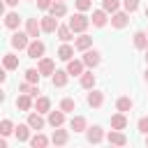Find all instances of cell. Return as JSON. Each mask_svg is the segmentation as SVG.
Wrapping results in <instances>:
<instances>
[{
  "label": "cell",
  "instance_id": "obj_40",
  "mask_svg": "<svg viewBox=\"0 0 148 148\" xmlns=\"http://www.w3.org/2000/svg\"><path fill=\"white\" fill-rule=\"evenodd\" d=\"M51 5H53V0H37V7L39 9H49Z\"/></svg>",
  "mask_w": 148,
  "mask_h": 148
},
{
  "label": "cell",
  "instance_id": "obj_16",
  "mask_svg": "<svg viewBox=\"0 0 148 148\" xmlns=\"http://www.w3.org/2000/svg\"><path fill=\"white\" fill-rule=\"evenodd\" d=\"M134 46H136L139 51L148 49V35H146L143 30H136V32H134Z\"/></svg>",
  "mask_w": 148,
  "mask_h": 148
},
{
  "label": "cell",
  "instance_id": "obj_30",
  "mask_svg": "<svg viewBox=\"0 0 148 148\" xmlns=\"http://www.w3.org/2000/svg\"><path fill=\"white\" fill-rule=\"evenodd\" d=\"M35 109H37L39 113H46V111L51 109V99H49V97H37V99H35Z\"/></svg>",
  "mask_w": 148,
  "mask_h": 148
},
{
  "label": "cell",
  "instance_id": "obj_1",
  "mask_svg": "<svg viewBox=\"0 0 148 148\" xmlns=\"http://www.w3.org/2000/svg\"><path fill=\"white\" fill-rule=\"evenodd\" d=\"M67 25H69L74 32H83V30L90 25V18H88L86 14H74V16L69 18V23H67Z\"/></svg>",
  "mask_w": 148,
  "mask_h": 148
},
{
  "label": "cell",
  "instance_id": "obj_34",
  "mask_svg": "<svg viewBox=\"0 0 148 148\" xmlns=\"http://www.w3.org/2000/svg\"><path fill=\"white\" fill-rule=\"evenodd\" d=\"M39 76H42L39 69H25V81H30V83H39Z\"/></svg>",
  "mask_w": 148,
  "mask_h": 148
},
{
  "label": "cell",
  "instance_id": "obj_20",
  "mask_svg": "<svg viewBox=\"0 0 148 148\" xmlns=\"http://www.w3.org/2000/svg\"><path fill=\"white\" fill-rule=\"evenodd\" d=\"M102 139H104V132H102L99 125H95V127L88 130V141H90V143H99Z\"/></svg>",
  "mask_w": 148,
  "mask_h": 148
},
{
  "label": "cell",
  "instance_id": "obj_12",
  "mask_svg": "<svg viewBox=\"0 0 148 148\" xmlns=\"http://www.w3.org/2000/svg\"><path fill=\"white\" fill-rule=\"evenodd\" d=\"M67 79H69V72H67V69H56L53 76H51L53 86H58V88H62V86L67 83Z\"/></svg>",
  "mask_w": 148,
  "mask_h": 148
},
{
  "label": "cell",
  "instance_id": "obj_24",
  "mask_svg": "<svg viewBox=\"0 0 148 148\" xmlns=\"http://www.w3.org/2000/svg\"><path fill=\"white\" fill-rule=\"evenodd\" d=\"M67 139H69V134H67L65 130H58V127H56V132H53L51 141H53L56 146H65V143H67Z\"/></svg>",
  "mask_w": 148,
  "mask_h": 148
},
{
  "label": "cell",
  "instance_id": "obj_21",
  "mask_svg": "<svg viewBox=\"0 0 148 148\" xmlns=\"http://www.w3.org/2000/svg\"><path fill=\"white\" fill-rule=\"evenodd\" d=\"M58 37H60V42H69V39H74V30L69 28V25H58Z\"/></svg>",
  "mask_w": 148,
  "mask_h": 148
},
{
  "label": "cell",
  "instance_id": "obj_15",
  "mask_svg": "<svg viewBox=\"0 0 148 148\" xmlns=\"http://www.w3.org/2000/svg\"><path fill=\"white\" fill-rule=\"evenodd\" d=\"M125 127H127V118H125L123 111L116 113V116H111V130H125Z\"/></svg>",
  "mask_w": 148,
  "mask_h": 148
},
{
  "label": "cell",
  "instance_id": "obj_33",
  "mask_svg": "<svg viewBox=\"0 0 148 148\" xmlns=\"http://www.w3.org/2000/svg\"><path fill=\"white\" fill-rule=\"evenodd\" d=\"M118 7H120V0H102V9H106L109 14L118 12Z\"/></svg>",
  "mask_w": 148,
  "mask_h": 148
},
{
  "label": "cell",
  "instance_id": "obj_29",
  "mask_svg": "<svg viewBox=\"0 0 148 148\" xmlns=\"http://www.w3.org/2000/svg\"><path fill=\"white\" fill-rule=\"evenodd\" d=\"M2 65H5V69H16V67H18V58H16L14 53H5Z\"/></svg>",
  "mask_w": 148,
  "mask_h": 148
},
{
  "label": "cell",
  "instance_id": "obj_28",
  "mask_svg": "<svg viewBox=\"0 0 148 148\" xmlns=\"http://www.w3.org/2000/svg\"><path fill=\"white\" fill-rule=\"evenodd\" d=\"M69 127H72L74 132H86V118H83V116H74V118L69 120Z\"/></svg>",
  "mask_w": 148,
  "mask_h": 148
},
{
  "label": "cell",
  "instance_id": "obj_3",
  "mask_svg": "<svg viewBox=\"0 0 148 148\" xmlns=\"http://www.w3.org/2000/svg\"><path fill=\"white\" fill-rule=\"evenodd\" d=\"M44 49H46V46H44V42L32 39V42H30V46H28L25 51H28V58H42V56H44Z\"/></svg>",
  "mask_w": 148,
  "mask_h": 148
},
{
  "label": "cell",
  "instance_id": "obj_45",
  "mask_svg": "<svg viewBox=\"0 0 148 148\" xmlns=\"http://www.w3.org/2000/svg\"><path fill=\"white\" fill-rule=\"evenodd\" d=\"M146 16H148V7H146Z\"/></svg>",
  "mask_w": 148,
  "mask_h": 148
},
{
  "label": "cell",
  "instance_id": "obj_25",
  "mask_svg": "<svg viewBox=\"0 0 148 148\" xmlns=\"http://www.w3.org/2000/svg\"><path fill=\"white\" fill-rule=\"evenodd\" d=\"M18 23H21V18H18V14H16V12H9V14L5 16V25H7L9 30H16V28H18Z\"/></svg>",
  "mask_w": 148,
  "mask_h": 148
},
{
  "label": "cell",
  "instance_id": "obj_10",
  "mask_svg": "<svg viewBox=\"0 0 148 148\" xmlns=\"http://www.w3.org/2000/svg\"><path fill=\"white\" fill-rule=\"evenodd\" d=\"M106 139H109V143H113V146H125V143H127V136H125L120 130H111V132L106 134Z\"/></svg>",
  "mask_w": 148,
  "mask_h": 148
},
{
  "label": "cell",
  "instance_id": "obj_43",
  "mask_svg": "<svg viewBox=\"0 0 148 148\" xmlns=\"http://www.w3.org/2000/svg\"><path fill=\"white\" fill-rule=\"evenodd\" d=\"M146 146H148V134H146Z\"/></svg>",
  "mask_w": 148,
  "mask_h": 148
},
{
  "label": "cell",
  "instance_id": "obj_11",
  "mask_svg": "<svg viewBox=\"0 0 148 148\" xmlns=\"http://www.w3.org/2000/svg\"><path fill=\"white\" fill-rule=\"evenodd\" d=\"M127 23H130V16L125 12H113V16H111V25L113 28H125Z\"/></svg>",
  "mask_w": 148,
  "mask_h": 148
},
{
  "label": "cell",
  "instance_id": "obj_13",
  "mask_svg": "<svg viewBox=\"0 0 148 148\" xmlns=\"http://www.w3.org/2000/svg\"><path fill=\"white\" fill-rule=\"evenodd\" d=\"M30 97H32V95H28V92H21V95H18V99H16V106H18L21 111H30V109L35 106Z\"/></svg>",
  "mask_w": 148,
  "mask_h": 148
},
{
  "label": "cell",
  "instance_id": "obj_23",
  "mask_svg": "<svg viewBox=\"0 0 148 148\" xmlns=\"http://www.w3.org/2000/svg\"><path fill=\"white\" fill-rule=\"evenodd\" d=\"M28 125H30L32 130H42V127H44L42 113H39V111H37V113H30V116H28Z\"/></svg>",
  "mask_w": 148,
  "mask_h": 148
},
{
  "label": "cell",
  "instance_id": "obj_17",
  "mask_svg": "<svg viewBox=\"0 0 148 148\" xmlns=\"http://www.w3.org/2000/svg\"><path fill=\"white\" fill-rule=\"evenodd\" d=\"M49 12H51L56 18H60V16H65V14H67V7H65V2H62V0H56V2L49 7Z\"/></svg>",
  "mask_w": 148,
  "mask_h": 148
},
{
  "label": "cell",
  "instance_id": "obj_27",
  "mask_svg": "<svg viewBox=\"0 0 148 148\" xmlns=\"http://www.w3.org/2000/svg\"><path fill=\"white\" fill-rule=\"evenodd\" d=\"M72 56H74V49H72V46H69V44L65 42V44H62V46L58 49V58L67 62V60H72Z\"/></svg>",
  "mask_w": 148,
  "mask_h": 148
},
{
  "label": "cell",
  "instance_id": "obj_32",
  "mask_svg": "<svg viewBox=\"0 0 148 148\" xmlns=\"http://www.w3.org/2000/svg\"><path fill=\"white\" fill-rule=\"evenodd\" d=\"M46 143H49V139H46L44 134H39V132H37V134L30 139V146H32V148H44Z\"/></svg>",
  "mask_w": 148,
  "mask_h": 148
},
{
  "label": "cell",
  "instance_id": "obj_26",
  "mask_svg": "<svg viewBox=\"0 0 148 148\" xmlns=\"http://www.w3.org/2000/svg\"><path fill=\"white\" fill-rule=\"evenodd\" d=\"M74 46H76L79 51H86V49H90V46H92V37H88V35H81V37H76Z\"/></svg>",
  "mask_w": 148,
  "mask_h": 148
},
{
  "label": "cell",
  "instance_id": "obj_19",
  "mask_svg": "<svg viewBox=\"0 0 148 148\" xmlns=\"http://www.w3.org/2000/svg\"><path fill=\"white\" fill-rule=\"evenodd\" d=\"M30 130H32V127L25 123V125H18V127L14 130V134H16L18 141H30Z\"/></svg>",
  "mask_w": 148,
  "mask_h": 148
},
{
  "label": "cell",
  "instance_id": "obj_42",
  "mask_svg": "<svg viewBox=\"0 0 148 148\" xmlns=\"http://www.w3.org/2000/svg\"><path fill=\"white\" fill-rule=\"evenodd\" d=\"M146 62H148V49H146Z\"/></svg>",
  "mask_w": 148,
  "mask_h": 148
},
{
  "label": "cell",
  "instance_id": "obj_2",
  "mask_svg": "<svg viewBox=\"0 0 148 148\" xmlns=\"http://www.w3.org/2000/svg\"><path fill=\"white\" fill-rule=\"evenodd\" d=\"M28 37H30L28 32H14V35H12V46L18 49V51H21V49H28V46H30Z\"/></svg>",
  "mask_w": 148,
  "mask_h": 148
},
{
  "label": "cell",
  "instance_id": "obj_31",
  "mask_svg": "<svg viewBox=\"0 0 148 148\" xmlns=\"http://www.w3.org/2000/svg\"><path fill=\"white\" fill-rule=\"evenodd\" d=\"M116 109H118V111H123V113L132 111V99H130V97H120V99L116 102Z\"/></svg>",
  "mask_w": 148,
  "mask_h": 148
},
{
  "label": "cell",
  "instance_id": "obj_6",
  "mask_svg": "<svg viewBox=\"0 0 148 148\" xmlns=\"http://www.w3.org/2000/svg\"><path fill=\"white\" fill-rule=\"evenodd\" d=\"M44 76H53V72H56V62L51 60V58H39V67H37Z\"/></svg>",
  "mask_w": 148,
  "mask_h": 148
},
{
  "label": "cell",
  "instance_id": "obj_14",
  "mask_svg": "<svg viewBox=\"0 0 148 148\" xmlns=\"http://www.w3.org/2000/svg\"><path fill=\"white\" fill-rule=\"evenodd\" d=\"M65 123V111L60 109V111H49V125L51 127H60Z\"/></svg>",
  "mask_w": 148,
  "mask_h": 148
},
{
  "label": "cell",
  "instance_id": "obj_36",
  "mask_svg": "<svg viewBox=\"0 0 148 148\" xmlns=\"http://www.w3.org/2000/svg\"><path fill=\"white\" fill-rule=\"evenodd\" d=\"M74 106H76V104H74V99H72V97H65V99L60 102V109H62L65 113H69V111H74Z\"/></svg>",
  "mask_w": 148,
  "mask_h": 148
},
{
  "label": "cell",
  "instance_id": "obj_18",
  "mask_svg": "<svg viewBox=\"0 0 148 148\" xmlns=\"http://www.w3.org/2000/svg\"><path fill=\"white\" fill-rule=\"evenodd\" d=\"M106 9H95L92 12V25H97V28H102V25H106Z\"/></svg>",
  "mask_w": 148,
  "mask_h": 148
},
{
  "label": "cell",
  "instance_id": "obj_9",
  "mask_svg": "<svg viewBox=\"0 0 148 148\" xmlns=\"http://www.w3.org/2000/svg\"><path fill=\"white\" fill-rule=\"evenodd\" d=\"M86 99H88V104H90L92 109H99V106L104 104V92H99V90H90Z\"/></svg>",
  "mask_w": 148,
  "mask_h": 148
},
{
  "label": "cell",
  "instance_id": "obj_8",
  "mask_svg": "<svg viewBox=\"0 0 148 148\" xmlns=\"http://www.w3.org/2000/svg\"><path fill=\"white\" fill-rule=\"evenodd\" d=\"M83 67H86L83 60H67V72H69V76H81V74H83Z\"/></svg>",
  "mask_w": 148,
  "mask_h": 148
},
{
  "label": "cell",
  "instance_id": "obj_4",
  "mask_svg": "<svg viewBox=\"0 0 148 148\" xmlns=\"http://www.w3.org/2000/svg\"><path fill=\"white\" fill-rule=\"evenodd\" d=\"M81 60L86 62V67H97L102 58H99V51H95V49H92V51H90V49H86V51H83V58H81Z\"/></svg>",
  "mask_w": 148,
  "mask_h": 148
},
{
  "label": "cell",
  "instance_id": "obj_37",
  "mask_svg": "<svg viewBox=\"0 0 148 148\" xmlns=\"http://www.w3.org/2000/svg\"><path fill=\"white\" fill-rule=\"evenodd\" d=\"M74 2H76L79 12H88V9L92 7V2H90V0H74Z\"/></svg>",
  "mask_w": 148,
  "mask_h": 148
},
{
  "label": "cell",
  "instance_id": "obj_39",
  "mask_svg": "<svg viewBox=\"0 0 148 148\" xmlns=\"http://www.w3.org/2000/svg\"><path fill=\"white\" fill-rule=\"evenodd\" d=\"M139 132L148 134V118H139Z\"/></svg>",
  "mask_w": 148,
  "mask_h": 148
},
{
  "label": "cell",
  "instance_id": "obj_38",
  "mask_svg": "<svg viewBox=\"0 0 148 148\" xmlns=\"http://www.w3.org/2000/svg\"><path fill=\"white\" fill-rule=\"evenodd\" d=\"M123 5H125V9H127V12H136L139 0H123Z\"/></svg>",
  "mask_w": 148,
  "mask_h": 148
},
{
  "label": "cell",
  "instance_id": "obj_22",
  "mask_svg": "<svg viewBox=\"0 0 148 148\" xmlns=\"http://www.w3.org/2000/svg\"><path fill=\"white\" fill-rule=\"evenodd\" d=\"M95 81H97V79H95L92 72H83V74H81V86H83L86 90H92V88H95Z\"/></svg>",
  "mask_w": 148,
  "mask_h": 148
},
{
  "label": "cell",
  "instance_id": "obj_7",
  "mask_svg": "<svg viewBox=\"0 0 148 148\" xmlns=\"http://www.w3.org/2000/svg\"><path fill=\"white\" fill-rule=\"evenodd\" d=\"M39 23H42V32H56V30H58V18H56L53 14H51V16H44Z\"/></svg>",
  "mask_w": 148,
  "mask_h": 148
},
{
  "label": "cell",
  "instance_id": "obj_44",
  "mask_svg": "<svg viewBox=\"0 0 148 148\" xmlns=\"http://www.w3.org/2000/svg\"><path fill=\"white\" fill-rule=\"evenodd\" d=\"M146 81H148V69H146Z\"/></svg>",
  "mask_w": 148,
  "mask_h": 148
},
{
  "label": "cell",
  "instance_id": "obj_46",
  "mask_svg": "<svg viewBox=\"0 0 148 148\" xmlns=\"http://www.w3.org/2000/svg\"><path fill=\"white\" fill-rule=\"evenodd\" d=\"M146 35H148V32H146Z\"/></svg>",
  "mask_w": 148,
  "mask_h": 148
},
{
  "label": "cell",
  "instance_id": "obj_35",
  "mask_svg": "<svg viewBox=\"0 0 148 148\" xmlns=\"http://www.w3.org/2000/svg\"><path fill=\"white\" fill-rule=\"evenodd\" d=\"M14 130H16V127L12 125V120H7V118H5V120L0 123V134H2V136H7V134H12Z\"/></svg>",
  "mask_w": 148,
  "mask_h": 148
},
{
  "label": "cell",
  "instance_id": "obj_5",
  "mask_svg": "<svg viewBox=\"0 0 148 148\" xmlns=\"http://www.w3.org/2000/svg\"><path fill=\"white\" fill-rule=\"evenodd\" d=\"M25 32H28L32 39H37L39 32H42V23H39L37 18H28V21H25Z\"/></svg>",
  "mask_w": 148,
  "mask_h": 148
},
{
  "label": "cell",
  "instance_id": "obj_41",
  "mask_svg": "<svg viewBox=\"0 0 148 148\" xmlns=\"http://www.w3.org/2000/svg\"><path fill=\"white\" fill-rule=\"evenodd\" d=\"M5 5H7V7H16V5H18V0H5Z\"/></svg>",
  "mask_w": 148,
  "mask_h": 148
}]
</instances>
